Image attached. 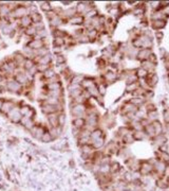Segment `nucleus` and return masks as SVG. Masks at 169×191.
Returning <instances> with one entry per match:
<instances>
[{
    "label": "nucleus",
    "mask_w": 169,
    "mask_h": 191,
    "mask_svg": "<svg viewBox=\"0 0 169 191\" xmlns=\"http://www.w3.org/2000/svg\"><path fill=\"white\" fill-rule=\"evenodd\" d=\"M135 74H136V76H138V79H146L147 75H148V72H147L144 68L140 67L136 69Z\"/></svg>",
    "instance_id": "c03bdc74"
},
{
    "label": "nucleus",
    "mask_w": 169,
    "mask_h": 191,
    "mask_svg": "<svg viewBox=\"0 0 169 191\" xmlns=\"http://www.w3.org/2000/svg\"><path fill=\"white\" fill-rule=\"evenodd\" d=\"M47 88H48V91H62V86L60 82L48 83Z\"/></svg>",
    "instance_id": "a878e982"
},
{
    "label": "nucleus",
    "mask_w": 169,
    "mask_h": 191,
    "mask_svg": "<svg viewBox=\"0 0 169 191\" xmlns=\"http://www.w3.org/2000/svg\"><path fill=\"white\" fill-rule=\"evenodd\" d=\"M84 125H86L84 118H73V120H72V126L78 128V130H82Z\"/></svg>",
    "instance_id": "393cba45"
},
{
    "label": "nucleus",
    "mask_w": 169,
    "mask_h": 191,
    "mask_svg": "<svg viewBox=\"0 0 169 191\" xmlns=\"http://www.w3.org/2000/svg\"><path fill=\"white\" fill-rule=\"evenodd\" d=\"M13 61L15 62V64L17 65V67L18 68H22V66H23V64H25V56L23 55L22 53H21V51L20 52H15V53L13 54ZM23 69V68H22Z\"/></svg>",
    "instance_id": "1a4fd4ad"
},
{
    "label": "nucleus",
    "mask_w": 169,
    "mask_h": 191,
    "mask_svg": "<svg viewBox=\"0 0 169 191\" xmlns=\"http://www.w3.org/2000/svg\"><path fill=\"white\" fill-rule=\"evenodd\" d=\"M104 143H105V138H104V137L97 138V139L92 140V141H91L92 146H93V148L95 149V150H98V149H102V146H104Z\"/></svg>",
    "instance_id": "473e14b6"
},
{
    "label": "nucleus",
    "mask_w": 169,
    "mask_h": 191,
    "mask_svg": "<svg viewBox=\"0 0 169 191\" xmlns=\"http://www.w3.org/2000/svg\"><path fill=\"white\" fill-rule=\"evenodd\" d=\"M151 28L156 31H161L163 28H165L166 26V19H161V20H151L150 23Z\"/></svg>",
    "instance_id": "aec40b11"
},
{
    "label": "nucleus",
    "mask_w": 169,
    "mask_h": 191,
    "mask_svg": "<svg viewBox=\"0 0 169 191\" xmlns=\"http://www.w3.org/2000/svg\"><path fill=\"white\" fill-rule=\"evenodd\" d=\"M123 139H124V141L126 142V143H132V142L134 141V137H133V133H128L126 136H124L123 137Z\"/></svg>",
    "instance_id": "603ef678"
},
{
    "label": "nucleus",
    "mask_w": 169,
    "mask_h": 191,
    "mask_svg": "<svg viewBox=\"0 0 169 191\" xmlns=\"http://www.w3.org/2000/svg\"><path fill=\"white\" fill-rule=\"evenodd\" d=\"M86 35H87V37L89 38V41L92 42V41L97 39L98 36H99V32H98L96 29H94V28H90V29L86 30Z\"/></svg>",
    "instance_id": "4be33fe9"
},
{
    "label": "nucleus",
    "mask_w": 169,
    "mask_h": 191,
    "mask_svg": "<svg viewBox=\"0 0 169 191\" xmlns=\"http://www.w3.org/2000/svg\"><path fill=\"white\" fill-rule=\"evenodd\" d=\"M62 128L61 126H57V128H50L49 133L51 134V136L53 137V139H56L58 138L60 135L62 134Z\"/></svg>",
    "instance_id": "cd10ccee"
},
{
    "label": "nucleus",
    "mask_w": 169,
    "mask_h": 191,
    "mask_svg": "<svg viewBox=\"0 0 169 191\" xmlns=\"http://www.w3.org/2000/svg\"><path fill=\"white\" fill-rule=\"evenodd\" d=\"M14 31H15V29H14V27H13V25H12V23L7 25L2 30H1L2 34H4V35H10V34H11L12 32H14Z\"/></svg>",
    "instance_id": "09e8293b"
},
{
    "label": "nucleus",
    "mask_w": 169,
    "mask_h": 191,
    "mask_svg": "<svg viewBox=\"0 0 169 191\" xmlns=\"http://www.w3.org/2000/svg\"><path fill=\"white\" fill-rule=\"evenodd\" d=\"M55 62H56V64H57V66H62L66 64L67 59H66V56L62 53H57V54H55Z\"/></svg>",
    "instance_id": "f704fd0d"
},
{
    "label": "nucleus",
    "mask_w": 169,
    "mask_h": 191,
    "mask_svg": "<svg viewBox=\"0 0 169 191\" xmlns=\"http://www.w3.org/2000/svg\"><path fill=\"white\" fill-rule=\"evenodd\" d=\"M156 185H158L160 188L165 189V188H167V187L169 186V180H167V177H162V176H161V177L158 180Z\"/></svg>",
    "instance_id": "a19ab883"
},
{
    "label": "nucleus",
    "mask_w": 169,
    "mask_h": 191,
    "mask_svg": "<svg viewBox=\"0 0 169 191\" xmlns=\"http://www.w3.org/2000/svg\"><path fill=\"white\" fill-rule=\"evenodd\" d=\"M56 74H57V73L55 72V70L52 69V68H49L47 71H45L43 73H42V76H43L46 80H48V81H49V80H51L52 78H54Z\"/></svg>",
    "instance_id": "ea45409f"
},
{
    "label": "nucleus",
    "mask_w": 169,
    "mask_h": 191,
    "mask_svg": "<svg viewBox=\"0 0 169 191\" xmlns=\"http://www.w3.org/2000/svg\"><path fill=\"white\" fill-rule=\"evenodd\" d=\"M64 20H65V19H64L61 16L56 15V16H54V17L52 18L49 23H50V26H51V27H53L54 29H58V27L64 23Z\"/></svg>",
    "instance_id": "6ab92c4d"
},
{
    "label": "nucleus",
    "mask_w": 169,
    "mask_h": 191,
    "mask_svg": "<svg viewBox=\"0 0 169 191\" xmlns=\"http://www.w3.org/2000/svg\"><path fill=\"white\" fill-rule=\"evenodd\" d=\"M149 61L151 62V63H153L154 65H156V63H158V57H156V55L154 53H152L151 55H150L149 57Z\"/></svg>",
    "instance_id": "13d9d810"
},
{
    "label": "nucleus",
    "mask_w": 169,
    "mask_h": 191,
    "mask_svg": "<svg viewBox=\"0 0 169 191\" xmlns=\"http://www.w3.org/2000/svg\"><path fill=\"white\" fill-rule=\"evenodd\" d=\"M49 68H51L49 65H37V71L40 73H43L45 71H47Z\"/></svg>",
    "instance_id": "4d7b16f0"
},
{
    "label": "nucleus",
    "mask_w": 169,
    "mask_h": 191,
    "mask_svg": "<svg viewBox=\"0 0 169 191\" xmlns=\"http://www.w3.org/2000/svg\"><path fill=\"white\" fill-rule=\"evenodd\" d=\"M52 140H54V139H53V137L51 136V134L49 133V131H46L45 134L42 135V137H41V139H40V141L45 142V143H48V142H51Z\"/></svg>",
    "instance_id": "de8ad7c7"
},
{
    "label": "nucleus",
    "mask_w": 169,
    "mask_h": 191,
    "mask_svg": "<svg viewBox=\"0 0 169 191\" xmlns=\"http://www.w3.org/2000/svg\"><path fill=\"white\" fill-rule=\"evenodd\" d=\"M3 102H4V101H3V100H2V99H1V98H0V109H1V106H2Z\"/></svg>",
    "instance_id": "052dcab7"
},
{
    "label": "nucleus",
    "mask_w": 169,
    "mask_h": 191,
    "mask_svg": "<svg viewBox=\"0 0 169 191\" xmlns=\"http://www.w3.org/2000/svg\"><path fill=\"white\" fill-rule=\"evenodd\" d=\"M39 7H40V10H41L42 12H45L46 14L49 13V12L53 11V8H52V5L50 2H48V1H43V2H39Z\"/></svg>",
    "instance_id": "c756f323"
},
{
    "label": "nucleus",
    "mask_w": 169,
    "mask_h": 191,
    "mask_svg": "<svg viewBox=\"0 0 169 191\" xmlns=\"http://www.w3.org/2000/svg\"><path fill=\"white\" fill-rule=\"evenodd\" d=\"M7 116L12 123H20V121H21V119H22L23 117L22 115H21V112H20L19 107H17V106L14 107Z\"/></svg>",
    "instance_id": "7ed1b4c3"
},
{
    "label": "nucleus",
    "mask_w": 169,
    "mask_h": 191,
    "mask_svg": "<svg viewBox=\"0 0 169 191\" xmlns=\"http://www.w3.org/2000/svg\"><path fill=\"white\" fill-rule=\"evenodd\" d=\"M120 170V166L118 162H114L110 164V172H111V173H118Z\"/></svg>",
    "instance_id": "3c124183"
},
{
    "label": "nucleus",
    "mask_w": 169,
    "mask_h": 191,
    "mask_svg": "<svg viewBox=\"0 0 169 191\" xmlns=\"http://www.w3.org/2000/svg\"><path fill=\"white\" fill-rule=\"evenodd\" d=\"M14 107H16V105H15V103H14L13 101H11V100L7 101V100H5V101L3 102L2 106H1L0 112H1V114H3V115H7L12 109H13Z\"/></svg>",
    "instance_id": "f8f14e48"
},
{
    "label": "nucleus",
    "mask_w": 169,
    "mask_h": 191,
    "mask_svg": "<svg viewBox=\"0 0 169 191\" xmlns=\"http://www.w3.org/2000/svg\"><path fill=\"white\" fill-rule=\"evenodd\" d=\"M146 82L147 84H148V86H149V88L154 87L159 82L158 74H156V72H154V73H148V75H147L146 78Z\"/></svg>",
    "instance_id": "2eb2a0df"
},
{
    "label": "nucleus",
    "mask_w": 169,
    "mask_h": 191,
    "mask_svg": "<svg viewBox=\"0 0 169 191\" xmlns=\"http://www.w3.org/2000/svg\"><path fill=\"white\" fill-rule=\"evenodd\" d=\"M84 76L82 74H77V75H74L73 79L71 80L70 84H75V85H82V82L84 81Z\"/></svg>",
    "instance_id": "37998d69"
},
{
    "label": "nucleus",
    "mask_w": 169,
    "mask_h": 191,
    "mask_svg": "<svg viewBox=\"0 0 169 191\" xmlns=\"http://www.w3.org/2000/svg\"><path fill=\"white\" fill-rule=\"evenodd\" d=\"M20 123H21V125H22L23 128H27V130H29V131H31L32 128H34V125H35L34 120L31 119V118H29V117H22V119H21Z\"/></svg>",
    "instance_id": "a211bd4d"
},
{
    "label": "nucleus",
    "mask_w": 169,
    "mask_h": 191,
    "mask_svg": "<svg viewBox=\"0 0 169 191\" xmlns=\"http://www.w3.org/2000/svg\"><path fill=\"white\" fill-rule=\"evenodd\" d=\"M138 106H135L134 104H132L131 102H129V103L125 104V105L122 107V112L124 115H127V114H135V112H138Z\"/></svg>",
    "instance_id": "ddd939ff"
},
{
    "label": "nucleus",
    "mask_w": 169,
    "mask_h": 191,
    "mask_svg": "<svg viewBox=\"0 0 169 191\" xmlns=\"http://www.w3.org/2000/svg\"><path fill=\"white\" fill-rule=\"evenodd\" d=\"M0 41H1V35H0Z\"/></svg>",
    "instance_id": "680f3d73"
},
{
    "label": "nucleus",
    "mask_w": 169,
    "mask_h": 191,
    "mask_svg": "<svg viewBox=\"0 0 169 191\" xmlns=\"http://www.w3.org/2000/svg\"><path fill=\"white\" fill-rule=\"evenodd\" d=\"M11 13H12L11 9H10L7 3H0V18L7 19V18L10 17Z\"/></svg>",
    "instance_id": "4468645a"
},
{
    "label": "nucleus",
    "mask_w": 169,
    "mask_h": 191,
    "mask_svg": "<svg viewBox=\"0 0 169 191\" xmlns=\"http://www.w3.org/2000/svg\"><path fill=\"white\" fill-rule=\"evenodd\" d=\"M54 37H61V38H66L68 36V33L64 30L60 29H54Z\"/></svg>",
    "instance_id": "a18cd8bd"
},
{
    "label": "nucleus",
    "mask_w": 169,
    "mask_h": 191,
    "mask_svg": "<svg viewBox=\"0 0 169 191\" xmlns=\"http://www.w3.org/2000/svg\"><path fill=\"white\" fill-rule=\"evenodd\" d=\"M138 87H140V86H138V82H135V83H131V84H127L126 91H128V92H134Z\"/></svg>",
    "instance_id": "8fccbe9b"
},
{
    "label": "nucleus",
    "mask_w": 169,
    "mask_h": 191,
    "mask_svg": "<svg viewBox=\"0 0 169 191\" xmlns=\"http://www.w3.org/2000/svg\"><path fill=\"white\" fill-rule=\"evenodd\" d=\"M50 53V50L48 47H43L41 48V49H38V50H35V57H42V56L47 55V54ZM34 57V59H35Z\"/></svg>",
    "instance_id": "e433bc0d"
},
{
    "label": "nucleus",
    "mask_w": 169,
    "mask_h": 191,
    "mask_svg": "<svg viewBox=\"0 0 169 191\" xmlns=\"http://www.w3.org/2000/svg\"><path fill=\"white\" fill-rule=\"evenodd\" d=\"M36 66V63L34 62V60L32 59H27L25 62V64H23L22 68L25 71H29V70H31L32 68H34Z\"/></svg>",
    "instance_id": "2f4dec72"
},
{
    "label": "nucleus",
    "mask_w": 169,
    "mask_h": 191,
    "mask_svg": "<svg viewBox=\"0 0 169 191\" xmlns=\"http://www.w3.org/2000/svg\"><path fill=\"white\" fill-rule=\"evenodd\" d=\"M87 105L86 104H76L72 102L70 112L73 118H84L87 115Z\"/></svg>",
    "instance_id": "f257e3e1"
},
{
    "label": "nucleus",
    "mask_w": 169,
    "mask_h": 191,
    "mask_svg": "<svg viewBox=\"0 0 169 191\" xmlns=\"http://www.w3.org/2000/svg\"><path fill=\"white\" fill-rule=\"evenodd\" d=\"M27 46H29L30 48L35 51V50L41 49L43 47H47V43H46V39H39V38H32L31 41L27 44Z\"/></svg>",
    "instance_id": "39448f33"
},
{
    "label": "nucleus",
    "mask_w": 169,
    "mask_h": 191,
    "mask_svg": "<svg viewBox=\"0 0 169 191\" xmlns=\"http://www.w3.org/2000/svg\"><path fill=\"white\" fill-rule=\"evenodd\" d=\"M66 120H67V116L65 115V112H59V118H58V122H59V126L64 128L66 123Z\"/></svg>",
    "instance_id": "5fc2aeb1"
},
{
    "label": "nucleus",
    "mask_w": 169,
    "mask_h": 191,
    "mask_svg": "<svg viewBox=\"0 0 169 191\" xmlns=\"http://www.w3.org/2000/svg\"><path fill=\"white\" fill-rule=\"evenodd\" d=\"M159 156H160L161 162H164L165 164H167V162H169V154H168V152H161V151H160V154H159Z\"/></svg>",
    "instance_id": "864d4df0"
},
{
    "label": "nucleus",
    "mask_w": 169,
    "mask_h": 191,
    "mask_svg": "<svg viewBox=\"0 0 169 191\" xmlns=\"http://www.w3.org/2000/svg\"><path fill=\"white\" fill-rule=\"evenodd\" d=\"M144 132H145V134L150 138H154L156 136V131H154V128H153V125H152V123H149L148 125L145 126Z\"/></svg>",
    "instance_id": "bb28decb"
},
{
    "label": "nucleus",
    "mask_w": 169,
    "mask_h": 191,
    "mask_svg": "<svg viewBox=\"0 0 169 191\" xmlns=\"http://www.w3.org/2000/svg\"><path fill=\"white\" fill-rule=\"evenodd\" d=\"M65 45H66L65 38H61V37H54V39H53V46H54V48L64 47Z\"/></svg>",
    "instance_id": "58836bf2"
},
{
    "label": "nucleus",
    "mask_w": 169,
    "mask_h": 191,
    "mask_svg": "<svg viewBox=\"0 0 169 191\" xmlns=\"http://www.w3.org/2000/svg\"><path fill=\"white\" fill-rule=\"evenodd\" d=\"M153 53L152 52V49H140L138 51V54H136V59L141 62H144L149 60L150 55Z\"/></svg>",
    "instance_id": "423d86ee"
},
{
    "label": "nucleus",
    "mask_w": 169,
    "mask_h": 191,
    "mask_svg": "<svg viewBox=\"0 0 169 191\" xmlns=\"http://www.w3.org/2000/svg\"><path fill=\"white\" fill-rule=\"evenodd\" d=\"M21 53L25 56V59L34 60V57H35V51H34L32 48H30L29 46H27V45L22 48V50H21Z\"/></svg>",
    "instance_id": "b1692460"
},
{
    "label": "nucleus",
    "mask_w": 169,
    "mask_h": 191,
    "mask_svg": "<svg viewBox=\"0 0 169 191\" xmlns=\"http://www.w3.org/2000/svg\"><path fill=\"white\" fill-rule=\"evenodd\" d=\"M160 118V115H159L158 109H153V110H150V112H147V119L149 120L150 122H153L159 120Z\"/></svg>",
    "instance_id": "c85d7f7f"
},
{
    "label": "nucleus",
    "mask_w": 169,
    "mask_h": 191,
    "mask_svg": "<svg viewBox=\"0 0 169 191\" xmlns=\"http://www.w3.org/2000/svg\"><path fill=\"white\" fill-rule=\"evenodd\" d=\"M100 137H104V132H102L100 128H95V130H93L91 132V135H90V138H91V141L92 140H95L97 139V138H100Z\"/></svg>",
    "instance_id": "7c9ffc66"
},
{
    "label": "nucleus",
    "mask_w": 169,
    "mask_h": 191,
    "mask_svg": "<svg viewBox=\"0 0 169 191\" xmlns=\"http://www.w3.org/2000/svg\"><path fill=\"white\" fill-rule=\"evenodd\" d=\"M25 34L28 37H35L36 34H37V30H36V28L34 26H31V27L27 28L25 30Z\"/></svg>",
    "instance_id": "4c0bfd02"
},
{
    "label": "nucleus",
    "mask_w": 169,
    "mask_h": 191,
    "mask_svg": "<svg viewBox=\"0 0 169 191\" xmlns=\"http://www.w3.org/2000/svg\"><path fill=\"white\" fill-rule=\"evenodd\" d=\"M151 123H152V125H153L154 131H156V135H161V134H163V131H164V128H163V124L161 123V122L159 121V120L151 122Z\"/></svg>",
    "instance_id": "72a5a7b5"
},
{
    "label": "nucleus",
    "mask_w": 169,
    "mask_h": 191,
    "mask_svg": "<svg viewBox=\"0 0 169 191\" xmlns=\"http://www.w3.org/2000/svg\"><path fill=\"white\" fill-rule=\"evenodd\" d=\"M84 17L82 15H79V14H77V15H75L74 17H72L71 19H69V21L68 23H71V25H74V26H82L84 23Z\"/></svg>",
    "instance_id": "412c9836"
},
{
    "label": "nucleus",
    "mask_w": 169,
    "mask_h": 191,
    "mask_svg": "<svg viewBox=\"0 0 169 191\" xmlns=\"http://www.w3.org/2000/svg\"><path fill=\"white\" fill-rule=\"evenodd\" d=\"M5 86H7V90L13 94H20L22 91L23 86H21L15 79H9L5 82Z\"/></svg>",
    "instance_id": "f03ea898"
},
{
    "label": "nucleus",
    "mask_w": 169,
    "mask_h": 191,
    "mask_svg": "<svg viewBox=\"0 0 169 191\" xmlns=\"http://www.w3.org/2000/svg\"><path fill=\"white\" fill-rule=\"evenodd\" d=\"M154 139V143L158 144L159 146H162L163 144L166 143V136L164 134H161V135H156V137L153 138Z\"/></svg>",
    "instance_id": "c9c22d12"
},
{
    "label": "nucleus",
    "mask_w": 169,
    "mask_h": 191,
    "mask_svg": "<svg viewBox=\"0 0 169 191\" xmlns=\"http://www.w3.org/2000/svg\"><path fill=\"white\" fill-rule=\"evenodd\" d=\"M68 90H69V94L71 99H75V98L79 97L80 94L84 91V88L82 87V85H75V84H70L69 87H68Z\"/></svg>",
    "instance_id": "20e7f679"
},
{
    "label": "nucleus",
    "mask_w": 169,
    "mask_h": 191,
    "mask_svg": "<svg viewBox=\"0 0 169 191\" xmlns=\"http://www.w3.org/2000/svg\"><path fill=\"white\" fill-rule=\"evenodd\" d=\"M31 135L33 136L35 139H38V140H40L41 139V137H42V135L45 134V132H46V130H45V128L43 126H40V125H34V128H32L31 131Z\"/></svg>",
    "instance_id": "6e6552de"
},
{
    "label": "nucleus",
    "mask_w": 169,
    "mask_h": 191,
    "mask_svg": "<svg viewBox=\"0 0 169 191\" xmlns=\"http://www.w3.org/2000/svg\"><path fill=\"white\" fill-rule=\"evenodd\" d=\"M58 118H59V112H53V114L47 115V120L48 123L50 124V128H57V126H59Z\"/></svg>",
    "instance_id": "0eeeda50"
},
{
    "label": "nucleus",
    "mask_w": 169,
    "mask_h": 191,
    "mask_svg": "<svg viewBox=\"0 0 169 191\" xmlns=\"http://www.w3.org/2000/svg\"><path fill=\"white\" fill-rule=\"evenodd\" d=\"M156 65H154L153 63H151L149 60L142 62V64H141V67L144 68L148 73H154V72H156Z\"/></svg>",
    "instance_id": "dca6fc26"
},
{
    "label": "nucleus",
    "mask_w": 169,
    "mask_h": 191,
    "mask_svg": "<svg viewBox=\"0 0 169 191\" xmlns=\"http://www.w3.org/2000/svg\"><path fill=\"white\" fill-rule=\"evenodd\" d=\"M19 26L22 29H27V28L31 27V26H33V21H32V18L30 15L28 16H25V17H22L21 19H19Z\"/></svg>",
    "instance_id": "f3484780"
},
{
    "label": "nucleus",
    "mask_w": 169,
    "mask_h": 191,
    "mask_svg": "<svg viewBox=\"0 0 169 191\" xmlns=\"http://www.w3.org/2000/svg\"><path fill=\"white\" fill-rule=\"evenodd\" d=\"M30 16H31V18H32L33 25H34V23H41V21H42V15L39 13V12L32 14V15H30Z\"/></svg>",
    "instance_id": "49530a36"
},
{
    "label": "nucleus",
    "mask_w": 169,
    "mask_h": 191,
    "mask_svg": "<svg viewBox=\"0 0 169 191\" xmlns=\"http://www.w3.org/2000/svg\"><path fill=\"white\" fill-rule=\"evenodd\" d=\"M167 164H165L164 162H161V160H158V162H156L153 164V168H154V171H156V173L159 174L160 176H162L163 174L165 173V171H166L167 169Z\"/></svg>",
    "instance_id": "9b49d317"
},
{
    "label": "nucleus",
    "mask_w": 169,
    "mask_h": 191,
    "mask_svg": "<svg viewBox=\"0 0 169 191\" xmlns=\"http://www.w3.org/2000/svg\"><path fill=\"white\" fill-rule=\"evenodd\" d=\"M19 109H20V112H21L22 116H27V115L29 114L30 110H31V107H30L29 105H22V106H20Z\"/></svg>",
    "instance_id": "6e6d98bb"
},
{
    "label": "nucleus",
    "mask_w": 169,
    "mask_h": 191,
    "mask_svg": "<svg viewBox=\"0 0 169 191\" xmlns=\"http://www.w3.org/2000/svg\"><path fill=\"white\" fill-rule=\"evenodd\" d=\"M156 37L158 38V39H162L163 37V33L161 31H156Z\"/></svg>",
    "instance_id": "bf43d9fd"
},
{
    "label": "nucleus",
    "mask_w": 169,
    "mask_h": 191,
    "mask_svg": "<svg viewBox=\"0 0 169 191\" xmlns=\"http://www.w3.org/2000/svg\"><path fill=\"white\" fill-rule=\"evenodd\" d=\"M154 171L153 165L149 164V162H144V164H141L140 172L142 173V175H150Z\"/></svg>",
    "instance_id": "9d476101"
},
{
    "label": "nucleus",
    "mask_w": 169,
    "mask_h": 191,
    "mask_svg": "<svg viewBox=\"0 0 169 191\" xmlns=\"http://www.w3.org/2000/svg\"><path fill=\"white\" fill-rule=\"evenodd\" d=\"M87 91L90 94L91 98H94V99H96V98H98V97L100 96V94H99V91H98L97 85H95V86H93V87L89 88V89H88Z\"/></svg>",
    "instance_id": "79ce46f5"
},
{
    "label": "nucleus",
    "mask_w": 169,
    "mask_h": 191,
    "mask_svg": "<svg viewBox=\"0 0 169 191\" xmlns=\"http://www.w3.org/2000/svg\"><path fill=\"white\" fill-rule=\"evenodd\" d=\"M95 81H94V78H86L84 76V81L82 82V87L84 88V90H88L89 88L95 86Z\"/></svg>",
    "instance_id": "5701e85b"
}]
</instances>
